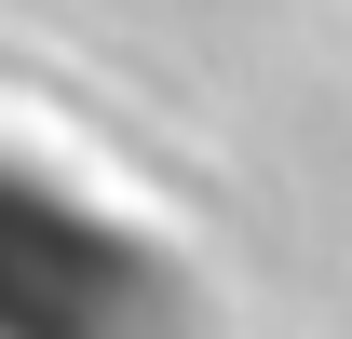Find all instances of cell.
<instances>
[{
    "label": "cell",
    "instance_id": "cell-1",
    "mask_svg": "<svg viewBox=\"0 0 352 339\" xmlns=\"http://www.w3.org/2000/svg\"><path fill=\"white\" fill-rule=\"evenodd\" d=\"M0 339H176V258L28 136H0Z\"/></svg>",
    "mask_w": 352,
    "mask_h": 339
}]
</instances>
